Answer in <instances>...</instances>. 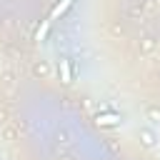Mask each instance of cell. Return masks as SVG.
<instances>
[{"label":"cell","mask_w":160,"mask_h":160,"mask_svg":"<svg viewBox=\"0 0 160 160\" xmlns=\"http://www.w3.org/2000/svg\"><path fill=\"white\" fill-rule=\"evenodd\" d=\"M98 125H118L120 122V115L118 112H98Z\"/></svg>","instance_id":"obj_3"},{"label":"cell","mask_w":160,"mask_h":160,"mask_svg":"<svg viewBox=\"0 0 160 160\" xmlns=\"http://www.w3.org/2000/svg\"><path fill=\"white\" fill-rule=\"evenodd\" d=\"M140 138H142L145 145H155V135H152L150 130H140Z\"/></svg>","instance_id":"obj_5"},{"label":"cell","mask_w":160,"mask_h":160,"mask_svg":"<svg viewBox=\"0 0 160 160\" xmlns=\"http://www.w3.org/2000/svg\"><path fill=\"white\" fill-rule=\"evenodd\" d=\"M72 5H75V0H58V2H55V8L50 10L48 20H50V22H55V20H58V18H62V15H65Z\"/></svg>","instance_id":"obj_1"},{"label":"cell","mask_w":160,"mask_h":160,"mask_svg":"<svg viewBox=\"0 0 160 160\" xmlns=\"http://www.w3.org/2000/svg\"><path fill=\"white\" fill-rule=\"evenodd\" d=\"M50 25H52V22L45 18V20H42V28H40V30H38V35H35V40H38V42H42V40L48 38V30H50Z\"/></svg>","instance_id":"obj_4"},{"label":"cell","mask_w":160,"mask_h":160,"mask_svg":"<svg viewBox=\"0 0 160 160\" xmlns=\"http://www.w3.org/2000/svg\"><path fill=\"white\" fill-rule=\"evenodd\" d=\"M58 72H60V80H62L65 85L72 82V62H70L68 58H60V60H58Z\"/></svg>","instance_id":"obj_2"}]
</instances>
